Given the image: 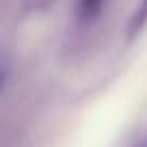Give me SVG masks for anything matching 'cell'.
I'll use <instances>...</instances> for the list:
<instances>
[{
  "mask_svg": "<svg viewBox=\"0 0 147 147\" xmlns=\"http://www.w3.org/2000/svg\"><path fill=\"white\" fill-rule=\"evenodd\" d=\"M145 26H147V0H141L134 15L128 22V39H134Z\"/></svg>",
  "mask_w": 147,
  "mask_h": 147,
  "instance_id": "7a4b0ae2",
  "label": "cell"
},
{
  "mask_svg": "<svg viewBox=\"0 0 147 147\" xmlns=\"http://www.w3.org/2000/svg\"><path fill=\"white\" fill-rule=\"evenodd\" d=\"M134 147H147V136H143V138H141V141H138Z\"/></svg>",
  "mask_w": 147,
  "mask_h": 147,
  "instance_id": "277c9868",
  "label": "cell"
},
{
  "mask_svg": "<svg viewBox=\"0 0 147 147\" xmlns=\"http://www.w3.org/2000/svg\"><path fill=\"white\" fill-rule=\"evenodd\" d=\"M104 11V0H78L76 2V18L82 24L93 22Z\"/></svg>",
  "mask_w": 147,
  "mask_h": 147,
  "instance_id": "6da1fadb",
  "label": "cell"
},
{
  "mask_svg": "<svg viewBox=\"0 0 147 147\" xmlns=\"http://www.w3.org/2000/svg\"><path fill=\"white\" fill-rule=\"evenodd\" d=\"M50 2H52V0H24V5H26L28 9H32V11H41V9H46Z\"/></svg>",
  "mask_w": 147,
  "mask_h": 147,
  "instance_id": "3957f363",
  "label": "cell"
}]
</instances>
